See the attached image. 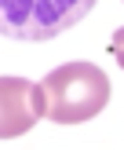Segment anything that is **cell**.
I'll return each mask as SVG.
<instances>
[{"label": "cell", "instance_id": "obj_2", "mask_svg": "<svg viewBox=\"0 0 124 150\" xmlns=\"http://www.w3.org/2000/svg\"><path fill=\"white\" fill-rule=\"evenodd\" d=\"M99 0H0V37L44 44L91 15Z\"/></svg>", "mask_w": 124, "mask_h": 150}, {"label": "cell", "instance_id": "obj_1", "mask_svg": "<svg viewBox=\"0 0 124 150\" xmlns=\"http://www.w3.org/2000/svg\"><path fill=\"white\" fill-rule=\"evenodd\" d=\"M44 117L55 125H84L99 117L109 103V77L95 62H66L55 66L40 81Z\"/></svg>", "mask_w": 124, "mask_h": 150}, {"label": "cell", "instance_id": "obj_4", "mask_svg": "<svg viewBox=\"0 0 124 150\" xmlns=\"http://www.w3.org/2000/svg\"><path fill=\"white\" fill-rule=\"evenodd\" d=\"M109 55L120 62V70H124V26L120 29H113V40H109Z\"/></svg>", "mask_w": 124, "mask_h": 150}, {"label": "cell", "instance_id": "obj_3", "mask_svg": "<svg viewBox=\"0 0 124 150\" xmlns=\"http://www.w3.org/2000/svg\"><path fill=\"white\" fill-rule=\"evenodd\" d=\"M44 117V92L26 77H0V139H18L33 132Z\"/></svg>", "mask_w": 124, "mask_h": 150}]
</instances>
